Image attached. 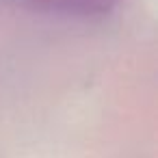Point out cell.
<instances>
[{"mask_svg": "<svg viewBox=\"0 0 158 158\" xmlns=\"http://www.w3.org/2000/svg\"><path fill=\"white\" fill-rule=\"evenodd\" d=\"M13 2L35 13L93 20L108 15L119 5V0H13Z\"/></svg>", "mask_w": 158, "mask_h": 158, "instance_id": "6da1fadb", "label": "cell"}]
</instances>
